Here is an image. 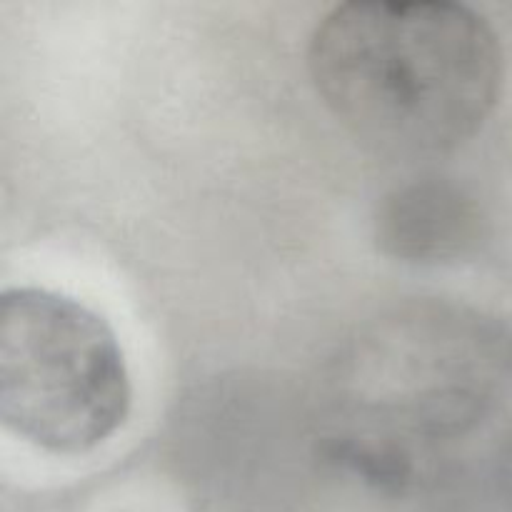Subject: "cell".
<instances>
[{
  "label": "cell",
  "mask_w": 512,
  "mask_h": 512,
  "mask_svg": "<svg viewBox=\"0 0 512 512\" xmlns=\"http://www.w3.org/2000/svg\"><path fill=\"white\" fill-rule=\"evenodd\" d=\"M308 63L335 118L400 160L463 145L503 88L498 35L458 3H343L315 30Z\"/></svg>",
  "instance_id": "1"
},
{
  "label": "cell",
  "mask_w": 512,
  "mask_h": 512,
  "mask_svg": "<svg viewBox=\"0 0 512 512\" xmlns=\"http://www.w3.org/2000/svg\"><path fill=\"white\" fill-rule=\"evenodd\" d=\"M130 380L113 330L93 310L38 288L0 300V415L50 453H85L123 425Z\"/></svg>",
  "instance_id": "2"
},
{
  "label": "cell",
  "mask_w": 512,
  "mask_h": 512,
  "mask_svg": "<svg viewBox=\"0 0 512 512\" xmlns=\"http://www.w3.org/2000/svg\"><path fill=\"white\" fill-rule=\"evenodd\" d=\"M475 215L448 185H415L385 203L380 240L403 258H445L473 240Z\"/></svg>",
  "instance_id": "3"
}]
</instances>
